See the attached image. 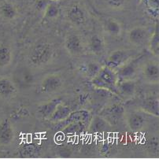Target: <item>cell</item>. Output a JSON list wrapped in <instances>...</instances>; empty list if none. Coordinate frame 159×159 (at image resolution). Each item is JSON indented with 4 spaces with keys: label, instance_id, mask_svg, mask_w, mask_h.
I'll use <instances>...</instances> for the list:
<instances>
[{
    "label": "cell",
    "instance_id": "cell-1",
    "mask_svg": "<svg viewBox=\"0 0 159 159\" xmlns=\"http://www.w3.org/2000/svg\"><path fill=\"white\" fill-rule=\"evenodd\" d=\"M54 47L46 41H40L34 44L28 54V61L30 66L42 68L51 64L54 57Z\"/></svg>",
    "mask_w": 159,
    "mask_h": 159
},
{
    "label": "cell",
    "instance_id": "cell-2",
    "mask_svg": "<svg viewBox=\"0 0 159 159\" xmlns=\"http://www.w3.org/2000/svg\"><path fill=\"white\" fill-rule=\"evenodd\" d=\"M118 80V76L115 70H112L107 66H102L96 76L91 80V82L96 88L117 94Z\"/></svg>",
    "mask_w": 159,
    "mask_h": 159
},
{
    "label": "cell",
    "instance_id": "cell-3",
    "mask_svg": "<svg viewBox=\"0 0 159 159\" xmlns=\"http://www.w3.org/2000/svg\"><path fill=\"white\" fill-rule=\"evenodd\" d=\"M136 53L133 50L117 49L112 51L106 59L105 66L117 71L121 66L135 58Z\"/></svg>",
    "mask_w": 159,
    "mask_h": 159
},
{
    "label": "cell",
    "instance_id": "cell-4",
    "mask_svg": "<svg viewBox=\"0 0 159 159\" xmlns=\"http://www.w3.org/2000/svg\"><path fill=\"white\" fill-rule=\"evenodd\" d=\"M64 79L58 73H51L42 78L39 82V90L41 93L53 94L59 92L64 86Z\"/></svg>",
    "mask_w": 159,
    "mask_h": 159
},
{
    "label": "cell",
    "instance_id": "cell-5",
    "mask_svg": "<svg viewBox=\"0 0 159 159\" xmlns=\"http://www.w3.org/2000/svg\"><path fill=\"white\" fill-rule=\"evenodd\" d=\"M151 33L150 29L146 26H135L128 31L126 37L131 45L139 48L147 43Z\"/></svg>",
    "mask_w": 159,
    "mask_h": 159
},
{
    "label": "cell",
    "instance_id": "cell-6",
    "mask_svg": "<svg viewBox=\"0 0 159 159\" xmlns=\"http://www.w3.org/2000/svg\"><path fill=\"white\" fill-rule=\"evenodd\" d=\"M64 47L68 54L73 57H79L84 53L85 45L83 39L79 34L75 32L69 33L66 36Z\"/></svg>",
    "mask_w": 159,
    "mask_h": 159
},
{
    "label": "cell",
    "instance_id": "cell-7",
    "mask_svg": "<svg viewBox=\"0 0 159 159\" xmlns=\"http://www.w3.org/2000/svg\"><path fill=\"white\" fill-rule=\"evenodd\" d=\"M145 113L143 110H134V111L125 113L124 118L125 119V122L129 129L132 132H138L143 129L147 125V118L146 117Z\"/></svg>",
    "mask_w": 159,
    "mask_h": 159
},
{
    "label": "cell",
    "instance_id": "cell-8",
    "mask_svg": "<svg viewBox=\"0 0 159 159\" xmlns=\"http://www.w3.org/2000/svg\"><path fill=\"white\" fill-rule=\"evenodd\" d=\"M66 18L73 25L82 26L86 21V12L82 6L77 2H73L66 9Z\"/></svg>",
    "mask_w": 159,
    "mask_h": 159
},
{
    "label": "cell",
    "instance_id": "cell-9",
    "mask_svg": "<svg viewBox=\"0 0 159 159\" xmlns=\"http://www.w3.org/2000/svg\"><path fill=\"white\" fill-rule=\"evenodd\" d=\"M15 130L12 122L9 118L0 120V146L8 147L15 139Z\"/></svg>",
    "mask_w": 159,
    "mask_h": 159
},
{
    "label": "cell",
    "instance_id": "cell-10",
    "mask_svg": "<svg viewBox=\"0 0 159 159\" xmlns=\"http://www.w3.org/2000/svg\"><path fill=\"white\" fill-rule=\"evenodd\" d=\"M141 73L145 81L147 83L158 84L159 81V65L154 60L147 61L141 66Z\"/></svg>",
    "mask_w": 159,
    "mask_h": 159
},
{
    "label": "cell",
    "instance_id": "cell-11",
    "mask_svg": "<svg viewBox=\"0 0 159 159\" xmlns=\"http://www.w3.org/2000/svg\"><path fill=\"white\" fill-rule=\"evenodd\" d=\"M18 88L14 80L8 76H0V98L9 99L17 95Z\"/></svg>",
    "mask_w": 159,
    "mask_h": 159
},
{
    "label": "cell",
    "instance_id": "cell-12",
    "mask_svg": "<svg viewBox=\"0 0 159 159\" xmlns=\"http://www.w3.org/2000/svg\"><path fill=\"white\" fill-rule=\"evenodd\" d=\"M92 119V114L87 110H79L76 111L71 112L70 115L68 116L64 120L58 123V128L63 129L66 125L70 124L78 123V122H83V123H88Z\"/></svg>",
    "mask_w": 159,
    "mask_h": 159
},
{
    "label": "cell",
    "instance_id": "cell-13",
    "mask_svg": "<svg viewBox=\"0 0 159 159\" xmlns=\"http://www.w3.org/2000/svg\"><path fill=\"white\" fill-rule=\"evenodd\" d=\"M125 113V111L123 106L120 104H114L104 110V114H102V117H103L110 125V123L116 124L124 118Z\"/></svg>",
    "mask_w": 159,
    "mask_h": 159
},
{
    "label": "cell",
    "instance_id": "cell-14",
    "mask_svg": "<svg viewBox=\"0 0 159 159\" xmlns=\"http://www.w3.org/2000/svg\"><path fill=\"white\" fill-rule=\"evenodd\" d=\"M138 61L139 58H133L129 62L117 70V74L118 80H134L138 71Z\"/></svg>",
    "mask_w": 159,
    "mask_h": 159
},
{
    "label": "cell",
    "instance_id": "cell-15",
    "mask_svg": "<svg viewBox=\"0 0 159 159\" xmlns=\"http://www.w3.org/2000/svg\"><path fill=\"white\" fill-rule=\"evenodd\" d=\"M104 32L113 38H120L123 32V27L119 20L113 17H107L103 20Z\"/></svg>",
    "mask_w": 159,
    "mask_h": 159
},
{
    "label": "cell",
    "instance_id": "cell-16",
    "mask_svg": "<svg viewBox=\"0 0 159 159\" xmlns=\"http://www.w3.org/2000/svg\"><path fill=\"white\" fill-rule=\"evenodd\" d=\"M35 77L31 70L28 68H21L17 71L16 75V80H14L16 85L22 87V88H30L34 83H35Z\"/></svg>",
    "mask_w": 159,
    "mask_h": 159
},
{
    "label": "cell",
    "instance_id": "cell-17",
    "mask_svg": "<svg viewBox=\"0 0 159 159\" xmlns=\"http://www.w3.org/2000/svg\"><path fill=\"white\" fill-rule=\"evenodd\" d=\"M14 55L11 45L7 43H0V69H7L12 64Z\"/></svg>",
    "mask_w": 159,
    "mask_h": 159
},
{
    "label": "cell",
    "instance_id": "cell-18",
    "mask_svg": "<svg viewBox=\"0 0 159 159\" xmlns=\"http://www.w3.org/2000/svg\"><path fill=\"white\" fill-rule=\"evenodd\" d=\"M136 92V84L134 80H120L117 85V94L124 98L133 96Z\"/></svg>",
    "mask_w": 159,
    "mask_h": 159
},
{
    "label": "cell",
    "instance_id": "cell-19",
    "mask_svg": "<svg viewBox=\"0 0 159 159\" xmlns=\"http://www.w3.org/2000/svg\"><path fill=\"white\" fill-rule=\"evenodd\" d=\"M87 47L91 53L96 55H100L106 50L105 39L99 34H93L90 36Z\"/></svg>",
    "mask_w": 159,
    "mask_h": 159
},
{
    "label": "cell",
    "instance_id": "cell-20",
    "mask_svg": "<svg viewBox=\"0 0 159 159\" xmlns=\"http://www.w3.org/2000/svg\"><path fill=\"white\" fill-rule=\"evenodd\" d=\"M102 66H101L96 61H86V62H84L80 65V66L78 67V71L82 76L92 80L99 72Z\"/></svg>",
    "mask_w": 159,
    "mask_h": 159
},
{
    "label": "cell",
    "instance_id": "cell-21",
    "mask_svg": "<svg viewBox=\"0 0 159 159\" xmlns=\"http://www.w3.org/2000/svg\"><path fill=\"white\" fill-rule=\"evenodd\" d=\"M62 102L61 98H54L38 107L37 112L44 120H49L57 107Z\"/></svg>",
    "mask_w": 159,
    "mask_h": 159
},
{
    "label": "cell",
    "instance_id": "cell-22",
    "mask_svg": "<svg viewBox=\"0 0 159 159\" xmlns=\"http://www.w3.org/2000/svg\"><path fill=\"white\" fill-rule=\"evenodd\" d=\"M18 15V10L14 3L4 1L0 4V16L7 21L15 20Z\"/></svg>",
    "mask_w": 159,
    "mask_h": 159
},
{
    "label": "cell",
    "instance_id": "cell-23",
    "mask_svg": "<svg viewBox=\"0 0 159 159\" xmlns=\"http://www.w3.org/2000/svg\"><path fill=\"white\" fill-rule=\"evenodd\" d=\"M71 112L72 110L70 107H68V106L65 105V104L61 102V104H59L57 107L56 110H54V112L53 113V114L48 120H50L52 123L58 124L64 120L68 116L70 115V113Z\"/></svg>",
    "mask_w": 159,
    "mask_h": 159
},
{
    "label": "cell",
    "instance_id": "cell-24",
    "mask_svg": "<svg viewBox=\"0 0 159 159\" xmlns=\"http://www.w3.org/2000/svg\"><path fill=\"white\" fill-rule=\"evenodd\" d=\"M129 0H99L101 5L111 11H120L128 6Z\"/></svg>",
    "mask_w": 159,
    "mask_h": 159
},
{
    "label": "cell",
    "instance_id": "cell-25",
    "mask_svg": "<svg viewBox=\"0 0 159 159\" xmlns=\"http://www.w3.org/2000/svg\"><path fill=\"white\" fill-rule=\"evenodd\" d=\"M147 44L150 52L157 58L159 54V34L157 25H156V29L151 33Z\"/></svg>",
    "mask_w": 159,
    "mask_h": 159
},
{
    "label": "cell",
    "instance_id": "cell-26",
    "mask_svg": "<svg viewBox=\"0 0 159 159\" xmlns=\"http://www.w3.org/2000/svg\"><path fill=\"white\" fill-rule=\"evenodd\" d=\"M89 129L93 133L104 132L110 126V124L103 118L100 117H95L91 119L89 122Z\"/></svg>",
    "mask_w": 159,
    "mask_h": 159
},
{
    "label": "cell",
    "instance_id": "cell-27",
    "mask_svg": "<svg viewBox=\"0 0 159 159\" xmlns=\"http://www.w3.org/2000/svg\"><path fill=\"white\" fill-rule=\"evenodd\" d=\"M158 100L154 98H148L143 102L141 110L148 114L158 116Z\"/></svg>",
    "mask_w": 159,
    "mask_h": 159
},
{
    "label": "cell",
    "instance_id": "cell-28",
    "mask_svg": "<svg viewBox=\"0 0 159 159\" xmlns=\"http://www.w3.org/2000/svg\"><path fill=\"white\" fill-rule=\"evenodd\" d=\"M86 125V123H83V122L70 124L61 129H62V132H64L66 135H79L82 132H84Z\"/></svg>",
    "mask_w": 159,
    "mask_h": 159
},
{
    "label": "cell",
    "instance_id": "cell-29",
    "mask_svg": "<svg viewBox=\"0 0 159 159\" xmlns=\"http://www.w3.org/2000/svg\"><path fill=\"white\" fill-rule=\"evenodd\" d=\"M60 14V7L55 1L49 2L47 4L46 7L44 9V16L45 17L50 20L55 19Z\"/></svg>",
    "mask_w": 159,
    "mask_h": 159
},
{
    "label": "cell",
    "instance_id": "cell-30",
    "mask_svg": "<svg viewBox=\"0 0 159 159\" xmlns=\"http://www.w3.org/2000/svg\"><path fill=\"white\" fill-rule=\"evenodd\" d=\"M38 154V148L36 145L29 143L22 147L20 151V157H36Z\"/></svg>",
    "mask_w": 159,
    "mask_h": 159
},
{
    "label": "cell",
    "instance_id": "cell-31",
    "mask_svg": "<svg viewBox=\"0 0 159 159\" xmlns=\"http://www.w3.org/2000/svg\"><path fill=\"white\" fill-rule=\"evenodd\" d=\"M147 12L152 16L158 15V0H143Z\"/></svg>",
    "mask_w": 159,
    "mask_h": 159
},
{
    "label": "cell",
    "instance_id": "cell-32",
    "mask_svg": "<svg viewBox=\"0 0 159 159\" xmlns=\"http://www.w3.org/2000/svg\"><path fill=\"white\" fill-rule=\"evenodd\" d=\"M29 114V111L26 108H20L17 111V113H15L14 114L13 117H15V118L20 119L22 117H25L26 116H28Z\"/></svg>",
    "mask_w": 159,
    "mask_h": 159
},
{
    "label": "cell",
    "instance_id": "cell-33",
    "mask_svg": "<svg viewBox=\"0 0 159 159\" xmlns=\"http://www.w3.org/2000/svg\"><path fill=\"white\" fill-rule=\"evenodd\" d=\"M52 1H57V0H52Z\"/></svg>",
    "mask_w": 159,
    "mask_h": 159
}]
</instances>
